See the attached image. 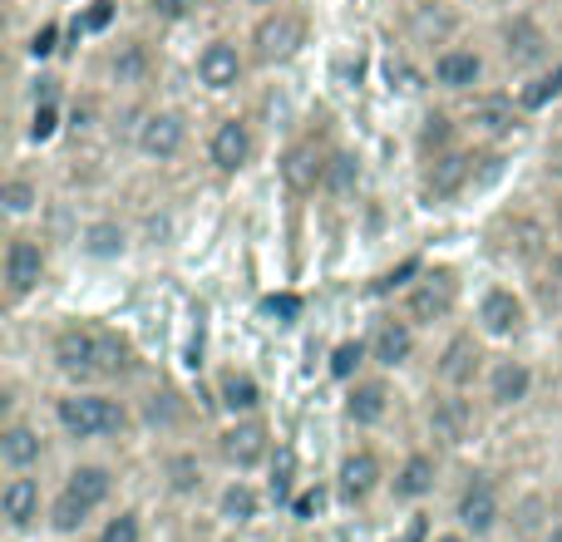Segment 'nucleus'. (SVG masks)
Masks as SVG:
<instances>
[{"instance_id":"obj_41","label":"nucleus","mask_w":562,"mask_h":542,"mask_svg":"<svg viewBox=\"0 0 562 542\" xmlns=\"http://www.w3.org/2000/svg\"><path fill=\"white\" fill-rule=\"evenodd\" d=\"M49 134H55V109L40 104V109H35V124H30V138L40 144V138H49Z\"/></svg>"},{"instance_id":"obj_2","label":"nucleus","mask_w":562,"mask_h":542,"mask_svg":"<svg viewBox=\"0 0 562 542\" xmlns=\"http://www.w3.org/2000/svg\"><path fill=\"white\" fill-rule=\"evenodd\" d=\"M59 425L75 439L119 434V429H124V409L104 395H69V399H59Z\"/></svg>"},{"instance_id":"obj_15","label":"nucleus","mask_w":562,"mask_h":542,"mask_svg":"<svg viewBox=\"0 0 562 542\" xmlns=\"http://www.w3.org/2000/svg\"><path fill=\"white\" fill-rule=\"evenodd\" d=\"M479 360H484V350H479L474 336H454L445 346V355H439V375L449 380V385H469V380L479 375Z\"/></svg>"},{"instance_id":"obj_47","label":"nucleus","mask_w":562,"mask_h":542,"mask_svg":"<svg viewBox=\"0 0 562 542\" xmlns=\"http://www.w3.org/2000/svg\"><path fill=\"white\" fill-rule=\"evenodd\" d=\"M435 542H469L464 533H445V538H435Z\"/></svg>"},{"instance_id":"obj_3","label":"nucleus","mask_w":562,"mask_h":542,"mask_svg":"<svg viewBox=\"0 0 562 542\" xmlns=\"http://www.w3.org/2000/svg\"><path fill=\"white\" fill-rule=\"evenodd\" d=\"M301 39H306V25H301V15H291V10H277V15H267L262 25H257L252 45H257V55H262L267 65H281V59L296 55Z\"/></svg>"},{"instance_id":"obj_10","label":"nucleus","mask_w":562,"mask_h":542,"mask_svg":"<svg viewBox=\"0 0 562 542\" xmlns=\"http://www.w3.org/2000/svg\"><path fill=\"white\" fill-rule=\"evenodd\" d=\"M183 118L178 114H154L144 128H138V148H144L148 158H178L183 154Z\"/></svg>"},{"instance_id":"obj_9","label":"nucleus","mask_w":562,"mask_h":542,"mask_svg":"<svg viewBox=\"0 0 562 542\" xmlns=\"http://www.w3.org/2000/svg\"><path fill=\"white\" fill-rule=\"evenodd\" d=\"M469 429H474L469 399H435V409H429V434H435L439 444H464Z\"/></svg>"},{"instance_id":"obj_49","label":"nucleus","mask_w":562,"mask_h":542,"mask_svg":"<svg viewBox=\"0 0 562 542\" xmlns=\"http://www.w3.org/2000/svg\"><path fill=\"white\" fill-rule=\"evenodd\" d=\"M257 5H267V0H257Z\"/></svg>"},{"instance_id":"obj_22","label":"nucleus","mask_w":562,"mask_h":542,"mask_svg":"<svg viewBox=\"0 0 562 542\" xmlns=\"http://www.w3.org/2000/svg\"><path fill=\"white\" fill-rule=\"evenodd\" d=\"M390 409V389L385 385H356L346 399V415L356 419V425H380Z\"/></svg>"},{"instance_id":"obj_24","label":"nucleus","mask_w":562,"mask_h":542,"mask_svg":"<svg viewBox=\"0 0 562 542\" xmlns=\"http://www.w3.org/2000/svg\"><path fill=\"white\" fill-rule=\"evenodd\" d=\"M469 163H474V158H464V154L439 158V163L429 168V193H435V197H454L459 188L469 183Z\"/></svg>"},{"instance_id":"obj_31","label":"nucleus","mask_w":562,"mask_h":542,"mask_svg":"<svg viewBox=\"0 0 562 542\" xmlns=\"http://www.w3.org/2000/svg\"><path fill=\"white\" fill-rule=\"evenodd\" d=\"M85 518H89V508L79 504V498H69V494H59L55 508H49V523H55L59 533H75V528H85Z\"/></svg>"},{"instance_id":"obj_38","label":"nucleus","mask_w":562,"mask_h":542,"mask_svg":"<svg viewBox=\"0 0 562 542\" xmlns=\"http://www.w3.org/2000/svg\"><path fill=\"white\" fill-rule=\"evenodd\" d=\"M267 316H277V320H296L301 316V301L296 296H267Z\"/></svg>"},{"instance_id":"obj_21","label":"nucleus","mask_w":562,"mask_h":542,"mask_svg":"<svg viewBox=\"0 0 562 542\" xmlns=\"http://www.w3.org/2000/svg\"><path fill=\"white\" fill-rule=\"evenodd\" d=\"M0 459H5V468H15V474L40 464V434L25 425H10L5 434H0Z\"/></svg>"},{"instance_id":"obj_35","label":"nucleus","mask_w":562,"mask_h":542,"mask_svg":"<svg viewBox=\"0 0 562 542\" xmlns=\"http://www.w3.org/2000/svg\"><path fill=\"white\" fill-rule=\"evenodd\" d=\"M360 360H366V346L360 340H346V346H336V355H330V375H356L360 370Z\"/></svg>"},{"instance_id":"obj_6","label":"nucleus","mask_w":562,"mask_h":542,"mask_svg":"<svg viewBox=\"0 0 562 542\" xmlns=\"http://www.w3.org/2000/svg\"><path fill=\"white\" fill-rule=\"evenodd\" d=\"M459 523H464V533L484 538L488 528L498 523V494L488 478H474V484L459 494Z\"/></svg>"},{"instance_id":"obj_23","label":"nucleus","mask_w":562,"mask_h":542,"mask_svg":"<svg viewBox=\"0 0 562 542\" xmlns=\"http://www.w3.org/2000/svg\"><path fill=\"white\" fill-rule=\"evenodd\" d=\"M504 39H508V59H518V65H533V59H543V49H548L543 30H538L533 20H514V25L504 30Z\"/></svg>"},{"instance_id":"obj_37","label":"nucleus","mask_w":562,"mask_h":542,"mask_svg":"<svg viewBox=\"0 0 562 542\" xmlns=\"http://www.w3.org/2000/svg\"><path fill=\"white\" fill-rule=\"evenodd\" d=\"M30 207H35V188L15 178V183L5 188V213H30Z\"/></svg>"},{"instance_id":"obj_28","label":"nucleus","mask_w":562,"mask_h":542,"mask_svg":"<svg viewBox=\"0 0 562 542\" xmlns=\"http://www.w3.org/2000/svg\"><path fill=\"white\" fill-rule=\"evenodd\" d=\"M257 504H262V498H257V488L233 484V488L223 494V518H227V523H252V518H257Z\"/></svg>"},{"instance_id":"obj_46","label":"nucleus","mask_w":562,"mask_h":542,"mask_svg":"<svg viewBox=\"0 0 562 542\" xmlns=\"http://www.w3.org/2000/svg\"><path fill=\"white\" fill-rule=\"evenodd\" d=\"M30 49H35V55H49V49H55V30H40V35H35V45H30Z\"/></svg>"},{"instance_id":"obj_19","label":"nucleus","mask_w":562,"mask_h":542,"mask_svg":"<svg viewBox=\"0 0 562 542\" xmlns=\"http://www.w3.org/2000/svg\"><path fill=\"white\" fill-rule=\"evenodd\" d=\"M469 124L474 128H484V134H514V99H504V94H484V99H474V109H469Z\"/></svg>"},{"instance_id":"obj_42","label":"nucleus","mask_w":562,"mask_h":542,"mask_svg":"<svg viewBox=\"0 0 562 542\" xmlns=\"http://www.w3.org/2000/svg\"><path fill=\"white\" fill-rule=\"evenodd\" d=\"M321 504H326V494H321V488H306V494L296 498V518H316Z\"/></svg>"},{"instance_id":"obj_26","label":"nucleus","mask_w":562,"mask_h":542,"mask_svg":"<svg viewBox=\"0 0 562 542\" xmlns=\"http://www.w3.org/2000/svg\"><path fill=\"white\" fill-rule=\"evenodd\" d=\"M429 488H435V459L429 454L405 459V468H400V478H395V494L400 498H425Z\"/></svg>"},{"instance_id":"obj_20","label":"nucleus","mask_w":562,"mask_h":542,"mask_svg":"<svg viewBox=\"0 0 562 542\" xmlns=\"http://www.w3.org/2000/svg\"><path fill=\"white\" fill-rule=\"evenodd\" d=\"M109 488H114V478H109V468L85 464V468H75V474H69L65 494H69V498H79V504H85L89 513H94V508L109 498Z\"/></svg>"},{"instance_id":"obj_13","label":"nucleus","mask_w":562,"mask_h":542,"mask_svg":"<svg viewBox=\"0 0 562 542\" xmlns=\"http://www.w3.org/2000/svg\"><path fill=\"white\" fill-rule=\"evenodd\" d=\"M223 459L233 468H252L267 459V429L262 425H233L223 434Z\"/></svg>"},{"instance_id":"obj_40","label":"nucleus","mask_w":562,"mask_h":542,"mask_svg":"<svg viewBox=\"0 0 562 542\" xmlns=\"http://www.w3.org/2000/svg\"><path fill=\"white\" fill-rule=\"evenodd\" d=\"M538 513H548L543 498H524V508H518V528H524V533H533V528H538Z\"/></svg>"},{"instance_id":"obj_11","label":"nucleus","mask_w":562,"mask_h":542,"mask_svg":"<svg viewBox=\"0 0 562 542\" xmlns=\"http://www.w3.org/2000/svg\"><path fill=\"white\" fill-rule=\"evenodd\" d=\"M479 320H484L488 336H514V330L524 326V301H518L514 291L494 286L484 301H479Z\"/></svg>"},{"instance_id":"obj_33","label":"nucleus","mask_w":562,"mask_h":542,"mask_svg":"<svg viewBox=\"0 0 562 542\" xmlns=\"http://www.w3.org/2000/svg\"><path fill=\"white\" fill-rule=\"evenodd\" d=\"M168 478H173V494H193V488L203 484V474H198V459L178 454L173 464H168Z\"/></svg>"},{"instance_id":"obj_4","label":"nucleus","mask_w":562,"mask_h":542,"mask_svg":"<svg viewBox=\"0 0 562 542\" xmlns=\"http://www.w3.org/2000/svg\"><path fill=\"white\" fill-rule=\"evenodd\" d=\"M449 310H454V276H449V271H435V276H425L415 291H409V320L435 326V320H445Z\"/></svg>"},{"instance_id":"obj_25","label":"nucleus","mask_w":562,"mask_h":542,"mask_svg":"<svg viewBox=\"0 0 562 542\" xmlns=\"http://www.w3.org/2000/svg\"><path fill=\"white\" fill-rule=\"evenodd\" d=\"M528 389H533V375H528V365H518V360H504V365L494 370V399H498V405H518V399H528Z\"/></svg>"},{"instance_id":"obj_48","label":"nucleus","mask_w":562,"mask_h":542,"mask_svg":"<svg viewBox=\"0 0 562 542\" xmlns=\"http://www.w3.org/2000/svg\"><path fill=\"white\" fill-rule=\"evenodd\" d=\"M548 542H562V533H553V538H548Z\"/></svg>"},{"instance_id":"obj_44","label":"nucleus","mask_w":562,"mask_h":542,"mask_svg":"<svg viewBox=\"0 0 562 542\" xmlns=\"http://www.w3.org/2000/svg\"><path fill=\"white\" fill-rule=\"evenodd\" d=\"M198 0H154V10L158 15H168V20H178V15H188V10H193Z\"/></svg>"},{"instance_id":"obj_45","label":"nucleus","mask_w":562,"mask_h":542,"mask_svg":"<svg viewBox=\"0 0 562 542\" xmlns=\"http://www.w3.org/2000/svg\"><path fill=\"white\" fill-rule=\"evenodd\" d=\"M109 15H114V0H94V10H89L85 25H89V30H99V25H109Z\"/></svg>"},{"instance_id":"obj_16","label":"nucleus","mask_w":562,"mask_h":542,"mask_svg":"<svg viewBox=\"0 0 562 542\" xmlns=\"http://www.w3.org/2000/svg\"><path fill=\"white\" fill-rule=\"evenodd\" d=\"M375 484H380L375 454H350L346 464H340V498H346V504H366V498L375 494Z\"/></svg>"},{"instance_id":"obj_27","label":"nucleus","mask_w":562,"mask_h":542,"mask_svg":"<svg viewBox=\"0 0 562 542\" xmlns=\"http://www.w3.org/2000/svg\"><path fill=\"white\" fill-rule=\"evenodd\" d=\"M257 399H262V389H257L252 375H223V405L233 409V415L257 409Z\"/></svg>"},{"instance_id":"obj_39","label":"nucleus","mask_w":562,"mask_h":542,"mask_svg":"<svg viewBox=\"0 0 562 542\" xmlns=\"http://www.w3.org/2000/svg\"><path fill=\"white\" fill-rule=\"evenodd\" d=\"M445 144H449V118L429 114L425 118V148H445Z\"/></svg>"},{"instance_id":"obj_17","label":"nucleus","mask_w":562,"mask_h":542,"mask_svg":"<svg viewBox=\"0 0 562 542\" xmlns=\"http://www.w3.org/2000/svg\"><path fill=\"white\" fill-rule=\"evenodd\" d=\"M479 75H484V59H479L474 49H445V55L435 59V79L445 89H469Z\"/></svg>"},{"instance_id":"obj_8","label":"nucleus","mask_w":562,"mask_h":542,"mask_svg":"<svg viewBox=\"0 0 562 542\" xmlns=\"http://www.w3.org/2000/svg\"><path fill=\"white\" fill-rule=\"evenodd\" d=\"M207 154H213V163L223 168V173H237V168L252 158V134H247V124H237V118L217 124V134H213V144H207Z\"/></svg>"},{"instance_id":"obj_1","label":"nucleus","mask_w":562,"mask_h":542,"mask_svg":"<svg viewBox=\"0 0 562 542\" xmlns=\"http://www.w3.org/2000/svg\"><path fill=\"white\" fill-rule=\"evenodd\" d=\"M128 360V346L114 336V330H99V326H69L55 336V365L75 380L89 375H119Z\"/></svg>"},{"instance_id":"obj_32","label":"nucleus","mask_w":562,"mask_h":542,"mask_svg":"<svg viewBox=\"0 0 562 542\" xmlns=\"http://www.w3.org/2000/svg\"><path fill=\"white\" fill-rule=\"evenodd\" d=\"M291 484H296V454H291V449H277V459H272V498L277 504L291 498Z\"/></svg>"},{"instance_id":"obj_36","label":"nucleus","mask_w":562,"mask_h":542,"mask_svg":"<svg viewBox=\"0 0 562 542\" xmlns=\"http://www.w3.org/2000/svg\"><path fill=\"white\" fill-rule=\"evenodd\" d=\"M562 89V69H553V75H543V79H533V84L524 89V109H543L548 99H553Z\"/></svg>"},{"instance_id":"obj_30","label":"nucleus","mask_w":562,"mask_h":542,"mask_svg":"<svg viewBox=\"0 0 562 542\" xmlns=\"http://www.w3.org/2000/svg\"><path fill=\"white\" fill-rule=\"evenodd\" d=\"M356 178H360V163L350 154H336V158H326V188L336 197H346L350 188H356Z\"/></svg>"},{"instance_id":"obj_29","label":"nucleus","mask_w":562,"mask_h":542,"mask_svg":"<svg viewBox=\"0 0 562 542\" xmlns=\"http://www.w3.org/2000/svg\"><path fill=\"white\" fill-rule=\"evenodd\" d=\"M85 252H89V257H119V252H124V227L94 223V227L85 233Z\"/></svg>"},{"instance_id":"obj_43","label":"nucleus","mask_w":562,"mask_h":542,"mask_svg":"<svg viewBox=\"0 0 562 542\" xmlns=\"http://www.w3.org/2000/svg\"><path fill=\"white\" fill-rule=\"evenodd\" d=\"M114 69H119V79H134L138 69H144V55H138V49H124V55L114 59Z\"/></svg>"},{"instance_id":"obj_18","label":"nucleus","mask_w":562,"mask_h":542,"mask_svg":"<svg viewBox=\"0 0 562 542\" xmlns=\"http://www.w3.org/2000/svg\"><path fill=\"white\" fill-rule=\"evenodd\" d=\"M409 350H415V336H409L405 320H380L375 340H370V355H375L380 365H405Z\"/></svg>"},{"instance_id":"obj_12","label":"nucleus","mask_w":562,"mask_h":542,"mask_svg":"<svg viewBox=\"0 0 562 542\" xmlns=\"http://www.w3.org/2000/svg\"><path fill=\"white\" fill-rule=\"evenodd\" d=\"M281 178H286L291 193H311L316 183H326V163H321V154L311 144H296L281 158Z\"/></svg>"},{"instance_id":"obj_5","label":"nucleus","mask_w":562,"mask_h":542,"mask_svg":"<svg viewBox=\"0 0 562 542\" xmlns=\"http://www.w3.org/2000/svg\"><path fill=\"white\" fill-rule=\"evenodd\" d=\"M40 276H45V252H40L30 237H15V242L5 247V286H10V296H30V291L40 286Z\"/></svg>"},{"instance_id":"obj_7","label":"nucleus","mask_w":562,"mask_h":542,"mask_svg":"<svg viewBox=\"0 0 562 542\" xmlns=\"http://www.w3.org/2000/svg\"><path fill=\"white\" fill-rule=\"evenodd\" d=\"M237 75H243V55H237V45H227V39H213V45L198 55V79H203L207 89H233Z\"/></svg>"},{"instance_id":"obj_14","label":"nucleus","mask_w":562,"mask_h":542,"mask_svg":"<svg viewBox=\"0 0 562 542\" xmlns=\"http://www.w3.org/2000/svg\"><path fill=\"white\" fill-rule=\"evenodd\" d=\"M0 513H5L10 528H30L40 518V484L35 478H10L0 488Z\"/></svg>"},{"instance_id":"obj_34","label":"nucleus","mask_w":562,"mask_h":542,"mask_svg":"<svg viewBox=\"0 0 562 542\" xmlns=\"http://www.w3.org/2000/svg\"><path fill=\"white\" fill-rule=\"evenodd\" d=\"M99 542H144L138 513H119V518H109V528L99 533Z\"/></svg>"}]
</instances>
